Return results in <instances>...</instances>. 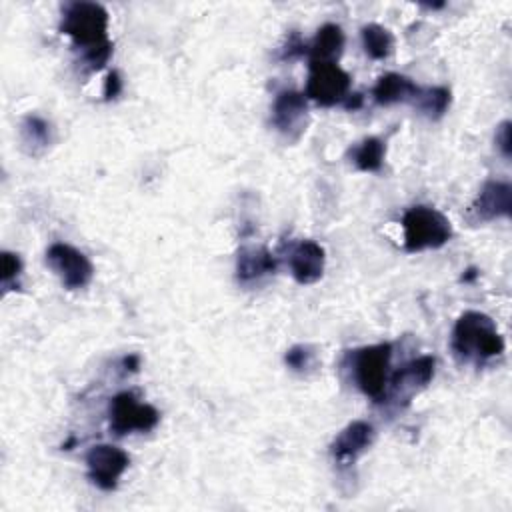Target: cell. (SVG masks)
Here are the masks:
<instances>
[{
	"label": "cell",
	"instance_id": "obj_1",
	"mask_svg": "<svg viewBox=\"0 0 512 512\" xmlns=\"http://www.w3.org/2000/svg\"><path fill=\"white\" fill-rule=\"evenodd\" d=\"M60 32L66 34L76 48L82 50V60L90 70H100L110 54L108 12L96 2H70L62 10Z\"/></svg>",
	"mask_w": 512,
	"mask_h": 512
},
{
	"label": "cell",
	"instance_id": "obj_2",
	"mask_svg": "<svg viewBox=\"0 0 512 512\" xmlns=\"http://www.w3.org/2000/svg\"><path fill=\"white\" fill-rule=\"evenodd\" d=\"M450 344L460 362H472L476 366L504 352V338L496 322L478 310H466L458 316Z\"/></svg>",
	"mask_w": 512,
	"mask_h": 512
},
{
	"label": "cell",
	"instance_id": "obj_3",
	"mask_svg": "<svg viewBox=\"0 0 512 512\" xmlns=\"http://www.w3.org/2000/svg\"><path fill=\"white\" fill-rule=\"evenodd\" d=\"M354 384L374 402H382L390 378L392 344L380 342L352 350L348 356Z\"/></svg>",
	"mask_w": 512,
	"mask_h": 512
},
{
	"label": "cell",
	"instance_id": "obj_4",
	"mask_svg": "<svg viewBox=\"0 0 512 512\" xmlns=\"http://www.w3.org/2000/svg\"><path fill=\"white\" fill-rule=\"evenodd\" d=\"M404 250L422 252L442 248L452 238L450 220L432 206H412L402 216Z\"/></svg>",
	"mask_w": 512,
	"mask_h": 512
},
{
	"label": "cell",
	"instance_id": "obj_5",
	"mask_svg": "<svg viewBox=\"0 0 512 512\" xmlns=\"http://www.w3.org/2000/svg\"><path fill=\"white\" fill-rule=\"evenodd\" d=\"M110 432L126 436L132 432H150L160 422V414L154 406L140 402L134 392H118L108 406Z\"/></svg>",
	"mask_w": 512,
	"mask_h": 512
},
{
	"label": "cell",
	"instance_id": "obj_6",
	"mask_svg": "<svg viewBox=\"0 0 512 512\" xmlns=\"http://www.w3.org/2000/svg\"><path fill=\"white\" fill-rule=\"evenodd\" d=\"M304 94L326 108L342 104L350 94V76L336 62L310 60Z\"/></svg>",
	"mask_w": 512,
	"mask_h": 512
},
{
	"label": "cell",
	"instance_id": "obj_7",
	"mask_svg": "<svg viewBox=\"0 0 512 512\" xmlns=\"http://www.w3.org/2000/svg\"><path fill=\"white\" fill-rule=\"evenodd\" d=\"M436 372V358L434 356H418L398 368L390 378L386 386V394L382 402H392L400 408L408 406L414 394L424 390Z\"/></svg>",
	"mask_w": 512,
	"mask_h": 512
},
{
	"label": "cell",
	"instance_id": "obj_8",
	"mask_svg": "<svg viewBox=\"0 0 512 512\" xmlns=\"http://www.w3.org/2000/svg\"><path fill=\"white\" fill-rule=\"evenodd\" d=\"M46 264L68 290L86 288L94 276V266L88 256L64 242H54L46 250Z\"/></svg>",
	"mask_w": 512,
	"mask_h": 512
},
{
	"label": "cell",
	"instance_id": "obj_9",
	"mask_svg": "<svg viewBox=\"0 0 512 512\" xmlns=\"http://www.w3.org/2000/svg\"><path fill=\"white\" fill-rule=\"evenodd\" d=\"M130 466V456L112 444H96L86 452L88 478L104 492L116 490L122 474Z\"/></svg>",
	"mask_w": 512,
	"mask_h": 512
},
{
	"label": "cell",
	"instance_id": "obj_10",
	"mask_svg": "<svg viewBox=\"0 0 512 512\" xmlns=\"http://www.w3.org/2000/svg\"><path fill=\"white\" fill-rule=\"evenodd\" d=\"M272 126L296 142L308 126V98L298 90H282L272 104Z\"/></svg>",
	"mask_w": 512,
	"mask_h": 512
},
{
	"label": "cell",
	"instance_id": "obj_11",
	"mask_svg": "<svg viewBox=\"0 0 512 512\" xmlns=\"http://www.w3.org/2000/svg\"><path fill=\"white\" fill-rule=\"evenodd\" d=\"M512 212V188L502 180H488L468 208L466 218L472 224L508 218Z\"/></svg>",
	"mask_w": 512,
	"mask_h": 512
},
{
	"label": "cell",
	"instance_id": "obj_12",
	"mask_svg": "<svg viewBox=\"0 0 512 512\" xmlns=\"http://www.w3.org/2000/svg\"><path fill=\"white\" fill-rule=\"evenodd\" d=\"M376 438V430L366 420H354L340 430L330 444V456L338 466H350L364 454Z\"/></svg>",
	"mask_w": 512,
	"mask_h": 512
},
{
	"label": "cell",
	"instance_id": "obj_13",
	"mask_svg": "<svg viewBox=\"0 0 512 512\" xmlns=\"http://www.w3.org/2000/svg\"><path fill=\"white\" fill-rule=\"evenodd\" d=\"M326 252L314 240H300L288 250V268L298 284H314L322 278Z\"/></svg>",
	"mask_w": 512,
	"mask_h": 512
},
{
	"label": "cell",
	"instance_id": "obj_14",
	"mask_svg": "<svg viewBox=\"0 0 512 512\" xmlns=\"http://www.w3.org/2000/svg\"><path fill=\"white\" fill-rule=\"evenodd\" d=\"M276 258L264 246H242L236 256V280L244 286L276 272Z\"/></svg>",
	"mask_w": 512,
	"mask_h": 512
},
{
	"label": "cell",
	"instance_id": "obj_15",
	"mask_svg": "<svg viewBox=\"0 0 512 512\" xmlns=\"http://www.w3.org/2000/svg\"><path fill=\"white\" fill-rule=\"evenodd\" d=\"M420 86L414 84L408 76L388 72L378 78V82L372 88L374 102L380 106H390L398 102H412L418 94Z\"/></svg>",
	"mask_w": 512,
	"mask_h": 512
},
{
	"label": "cell",
	"instance_id": "obj_16",
	"mask_svg": "<svg viewBox=\"0 0 512 512\" xmlns=\"http://www.w3.org/2000/svg\"><path fill=\"white\" fill-rule=\"evenodd\" d=\"M18 136H20V146L28 156H42L54 140L52 124L38 114H26L22 118Z\"/></svg>",
	"mask_w": 512,
	"mask_h": 512
},
{
	"label": "cell",
	"instance_id": "obj_17",
	"mask_svg": "<svg viewBox=\"0 0 512 512\" xmlns=\"http://www.w3.org/2000/svg\"><path fill=\"white\" fill-rule=\"evenodd\" d=\"M344 32L338 24H324L318 28L316 36L308 44L310 60H326V62H338L342 50H344Z\"/></svg>",
	"mask_w": 512,
	"mask_h": 512
},
{
	"label": "cell",
	"instance_id": "obj_18",
	"mask_svg": "<svg viewBox=\"0 0 512 512\" xmlns=\"http://www.w3.org/2000/svg\"><path fill=\"white\" fill-rule=\"evenodd\" d=\"M384 154H386V146L376 136H368L348 150L350 162L360 172H378L384 164Z\"/></svg>",
	"mask_w": 512,
	"mask_h": 512
},
{
	"label": "cell",
	"instance_id": "obj_19",
	"mask_svg": "<svg viewBox=\"0 0 512 512\" xmlns=\"http://www.w3.org/2000/svg\"><path fill=\"white\" fill-rule=\"evenodd\" d=\"M450 100H452V94L446 86H432V88H422L420 86L412 104L416 106V110L422 116H426L430 120H438L450 108Z\"/></svg>",
	"mask_w": 512,
	"mask_h": 512
},
{
	"label": "cell",
	"instance_id": "obj_20",
	"mask_svg": "<svg viewBox=\"0 0 512 512\" xmlns=\"http://www.w3.org/2000/svg\"><path fill=\"white\" fill-rule=\"evenodd\" d=\"M362 36V48L364 52L374 58V60H384L392 54L394 50V36L388 28L380 26V24H366L360 30Z\"/></svg>",
	"mask_w": 512,
	"mask_h": 512
},
{
	"label": "cell",
	"instance_id": "obj_21",
	"mask_svg": "<svg viewBox=\"0 0 512 512\" xmlns=\"http://www.w3.org/2000/svg\"><path fill=\"white\" fill-rule=\"evenodd\" d=\"M284 362L290 370H294L298 374H304V372H310L316 366V352L308 344H296V346L286 350Z\"/></svg>",
	"mask_w": 512,
	"mask_h": 512
},
{
	"label": "cell",
	"instance_id": "obj_22",
	"mask_svg": "<svg viewBox=\"0 0 512 512\" xmlns=\"http://www.w3.org/2000/svg\"><path fill=\"white\" fill-rule=\"evenodd\" d=\"M22 272V260L14 252H2V290L8 292Z\"/></svg>",
	"mask_w": 512,
	"mask_h": 512
},
{
	"label": "cell",
	"instance_id": "obj_23",
	"mask_svg": "<svg viewBox=\"0 0 512 512\" xmlns=\"http://www.w3.org/2000/svg\"><path fill=\"white\" fill-rule=\"evenodd\" d=\"M510 120H504L498 124L496 128V134H494V142H496V148L500 150V154L504 158H510L512 154V136H510Z\"/></svg>",
	"mask_w": 512,
	"mask_h": 512
},
{
	"label": "cell",
	"instance_id": "obj_24",
	"mask_svg": "<svg viewBox=\"0 0 512 512\" xmlns=\"http://www.w3.org/2000/svg\"><path fill=\"white\" fill-rule=\"evenodd\" d=\"M308 52V46L300 40V36L296 34V32H292L290 36H288V44L282 48V60H290V58H296V56H302V54H306Z\"/></svg>",
	"mask_w": 512,
	"mask_h": 512
},
{
	"label": "cell",
	"instance_id": "obj_25",
	"mask_svg": "<svg viewBox=\"0 0 512 512\" xmlns=\"http://www.w3.org/2000/svg\"><path fill=\"white\" fill-rule=\"evenodd\" d=\"M122 92V78L116 70H110L104 80V100H114Z\"/></svg>",
	"mask_w": 512,
	"mask_h": 512
},
{
	"label": "cell",
	"instance_id": "obj_26",
	"mask_svg": "<svg viewBox=\"0 0 512 512\" xmlns=\"http://www.w3.org/2000/svg\"><path fill=\"white\" fill-rule=\"evenodd\" d=\"M342 106H344L346 110H358V108L362 106V96L356 94V92H350V94L346 96V100L342 102Z\"/></svg>",
	"mask_w": 512,
	"mask_h": 512
},
{
	"label": "cell",
	"instance_id": "obj_27",
	"mask_svg": "<svg viewBox=\"0 0 512 512\" xmlns=\"http://www.w3.org/2000/svg\"><path fill=\"white\" fill-rule=\"evenodd\" d=\"M468 274H462V278L460 280H464V282H468V280H472V278H476L478 276V272L474 270V268H470V270H466Z\"/></svg>",
	"mask_w": 512,
	"mask_h": 512
}]
</instances>
